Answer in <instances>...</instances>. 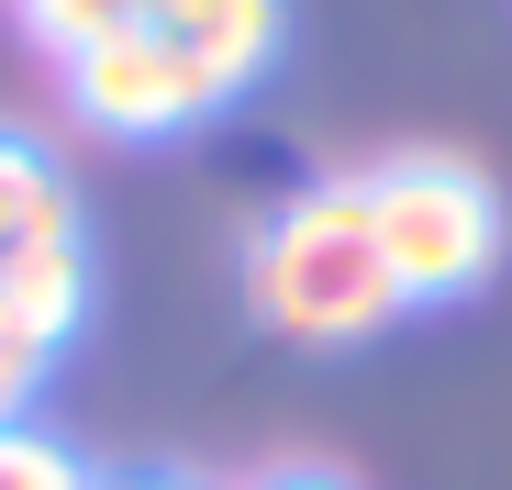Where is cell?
<instances>
[{
    "label": "cell",
    "instance_id": "6da1fadb",
    "mask_svg": "<svg viewBox=\"0 0 512 490\" xmlns=\"http://www.w3.org/2000/svg\"><path fill=\"white\" fill-rule=\"evenodd\" d=\"M245 301H256V323H268L279 346H312V357L368 346V335H390L412 312L390 257H379V234H368V190L357 179H323V190H301V201H279L256 223Z\"/></svg>",
    "mask_w": 512,
    "mask_h": 490
},
{
    "label": "cell",
    "instance_id": "7a4b0ae2",
    "mask_svg": "<svg viewBox=\"0 0 512 490\" xmlns=\"http://www.w3.org/2000/svg\"><path fill=\"white\" fill-rule=\"evenodd\" d=\"M368 190V234L401 279V301H468L501 268V190L446 145H401L379 168H357Z\"/></svg>",
    "mask_w": 512,
    "mask_h": 490
},
{
    "label": "cell",
    "instance_id": "3957f363",
    "mask_svg": "<svg viewBox=\"0 0 512 490\" xmlns=\"http://www.w3.org/2000/svg\"><path fill=\"white\" fill-rule=\"evenodd\" d=\"M67 101H78L90 134H123V145L190 134V123L223 112V90H212V78L167 45L156 23H134V34H112V45H90V56H67Z\"/></svg>",
    "mask_w": 512,
    "mask_h": 490
},
{
    "label": "cell",
    "instance_id": "277c9868",
    "mask_svg": "<svg viewBox=\"0 0 512 490\" xmlns=\"http://www.w3.org/2000/svg\"><path fill=\"white\" fill-rule=\"evenodd\" d=\"M145 23L179 45L223 101L256 90V78H268V56H279V0H145Z\"/></svg>",
    "mask_w": 512,
    "mask_h": 490
},
{
    "label": "cell",
    "instance_id": "5b68a950",
    "mask_svg": "<svg viewBox=\"0 0 512 490\" xmlns=\"http://www.w3.org/2000/svg\"><path fill=\"white\" fill-rule=\"evenodd\" d=\"M78 312H90V245L78 234H45V245H0V335L23 346H67Z\"/></svg>",
    "mask_w": 512,
    "mask_h": 490
},
{
    "label": "cell",
    "instance_id": "8992f818",
    "mask_svg": "<svg viewBox=\"0 0 512 490\" xmlns=\"http://www.w3.org/2000/svg\"><path fill=\"white\" fill-rule=\"evenodd\" d=\"M78 234V190H67V156L0 123V245H45Z\"/></svg>",
    "mask_w": 512,
    "mask_h": 490
},
{
    "label": "cell",
    "instance_id": "52a82bcc",
    "mask_svg": "<svg viewBox=\"0 0 512 490\" xmlns=\"http://www.w3.org/2000/svg\"><path fill=\"white\" fill-rule=\"evenodd\" d=\"M12 12H23V34L67 67V56H90V45L134 34V23H145V0H12Z\"/></svg>",
    "mask_w": 512,
    "mask_h": 490
},
{
    "label": "cell",
    "instance_id": "ba28073f",
    "mask_svg": "<svg viewBox=\"0 0 512 490\" xmlns=\"http://www.w3.org/2000/svg\"><path fill=\"white\" fill-rule=\"evenodd\" d=\"M0 490H101L45 424H0Z\"/></svg>",
    "mask_w": 512,
    "mask_h": 490
},
{
    "label": "cell",
    "instance_id": "9c48e42d",
    "mask_svg": "<svg viewBox=\"0 0 512 490\" xmlns=\"http://www.w3.org/2000/svg\"><path fill=\"white\" fill-rule=\"evenodd\" d=\"M101 490H212V479H179V468H134V479H101Z\"/></svg>",
    "mask_w": 512,
    "mask_h": 490
},
{
    "label": "cell",
    "instance_id": "30bf717a",
    "mask_svg": "<svg viewBox=\"0 0 512 490\" xmlns=\"http://www.w3.org/2000/svg\"><path fill=\"white\" fill-rule=\"evenodd\" d=\"M256 490H357V479H323V468H279V479H256Z\"/></svg>",
    "mask_w": 512,
    "mask_h": 490
}]
</instances>
